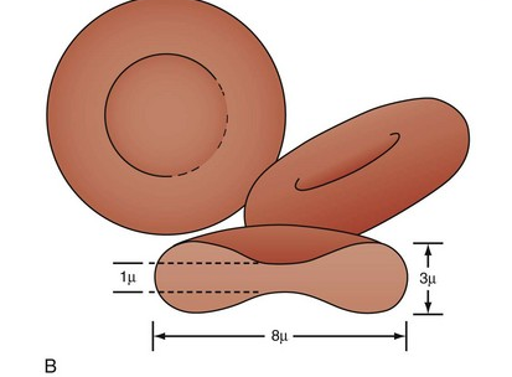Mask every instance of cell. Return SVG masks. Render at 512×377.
Returning <instances> with one entry per match:
<instances>
[{
	"label": "cell",
	"mask_w": 512,
	"mask_h": 377,
	"mask_svg": "<svg viewBox=\"0 0 512 377\" xmlns=\"http://www.w3.org/2000/svg\"><path fill=\"white\" fill-rule=\"evenodd\" d=\"M258 263H301L317 260L370 237L320 227L288 224L252 225L199 236Z\"/></svg>",
	"instance_id": "obj_3"
},
{
	"label": "cell",
	"mask_w": 512,
	"mask_h": 377,
	"mask_svg": "<svg viewBox=\"0 0 512 377\" xmlns=\"http://www.w3.org/2000/svg\"><path fill=\"white\" fill-rule=\"evenodd\" d=\"M155 288L179 312L204 314L274 293L302 294L341 311L382 314L405 298L410 273L400 252L369 239L317 260L258 263L200 237L167 251L154 272Z\"/></svg>",
	"instance_id": "obj_2"
},
{
	"label": "cell",
	"mask_w": 512,
	"mask_h": 377,
	"mask_svg": "<svg viewBox=\"0 0 512 377\" xmlns=\"http://www.w3.org/2000/svg\"><path fill=\"white\" fill-rule=\"evenodd\" d=\"M468 153L469 143L416 147L397 134L315 138L258 179L243 208L245 225H304L364 235L451 182Z\"/></svg>",
	"instance_id": "obj_1"
}]
</instances>
